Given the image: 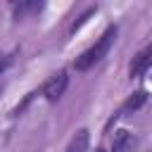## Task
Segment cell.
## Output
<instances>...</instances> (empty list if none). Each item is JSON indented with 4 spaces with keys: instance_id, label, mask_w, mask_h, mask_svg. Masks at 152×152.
I'll return each mask as SVG.
<instances>
[{
    "instance_id": "obj_3",
    "label": "cell",
    "mask_w": 152,
    "mask_h": 152,
    "mask_svg": "<svg viewBox=\"0 0 152 152\" xmlns=\"http://www.w3.org/2000/svg\"><path fill=\"white\" fill-rule=\"evenodd\" d=\"M150 66H152V43L145 45V48L133 57V62H131V66H128V76H131V78H140Z\"/></svg>"
},
{
    "instance_id": "obj_6",
    "label": "cell",
    "mask_w": 152,
    "mask_h": 152,
    "mask_svg": "<svg viewBox=\"0 0 152 152\" xmlns=\"http://www.w3.org/2000/svg\"><path fill=\"white\" fill-rule=\"evenodd\" d=\"M135 140L128 131H116L114 140H112V152H133Z\"/></svg>"
},
{
    "instance_id": "obj_1",
    "label": "cell",
    "mask_w": 152,
    "mask_h": 152,
    "mask_svg": "<svg viewBox=\"0 0 152 152\" xmlns=\"http://www.w3.org/2000/svg\"><path fill=\"white\" fill-rule=\"evenodd\" d=\"M114 38H116V26H107L104 28V33L86 50V52H81L78 57H76V62H74V69L76 71H88L90 66H95L107 52H109V48H112V43H114Z\"/></svg>"
},
{
    "instance_id": "obj_4",
    "label": "cell",
    "mask_w": 152,
    "mask_h": 152,
    "mask_svg": "<svg viewBox=\"0 0 152 152\" xmlns=\"http://www.w3.org/2000/svg\"><path fill=\"white\" fill-rule=\"evenodd\" d=\"M88 142H90L88 128H78V131L74 133V138L69 140V145H66L64 152H88Z\"/></svg>"
},
{
    "instance_id": "obj_5",
    "label": "cell",
    "mask_w": 152,
    "mask_h": 152,
    "mask_svg": "<svg viewBox=\"0 0 152 152\" xmlns=\"http://www.w3.org/2000/svg\"><path fill=\"white\" fill-rule=\"evenodd\" d=\"M145 100H147V93L145 90H138V93H133L124 104H121V109H119V114L116 116H126V114H133L135 109H140L142 104H145Z\"/></svg>"
},
{
    "instance_id": "obj_2",
    "label": "cell",
    "mask_w": 152,
    "mask_h": 152,
    "mask_svg": "<svg viewBox=\"0 0 152 152\" xmlns=\"http://www.w3.org/2000/svg\"><path fill=\"white\" fill-rule=\"evenodd\" d=\"M66 86H69V76H66L64 69L57 71V74H52V76L43 83V95H45V100H48V102H57V100L64 95Z\"/></svg>"
},
{
    "instance_id": "obj_7",
    "label": "cell",
    "mask_w": 152,
    "mask_h": 152,
    "mask_svg": "<svg viewBox=\"0 0 152 152\" xmlns=\"http://www.w3.org/2000/svg\"><path fill=\"white\" fill-rule=\"evenodd\" d=\"M95 152H104V150H95Z\"/></svg>"
}]
</instances>
